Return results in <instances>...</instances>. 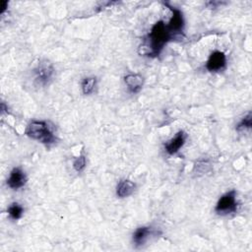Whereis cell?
<instances>
[{"mask_svg":"<svg viewBox=\"0 0 252 252\" xmlns=\"http://www.w3.org/2000/svg\"><path fill=\"white\" fill-rule=\"evenodd\" d=\"M174 35L167 29V26L162 21L157 22L151 29L150 34L140 46V54L151 57L159 56L163 46L173 39Z\"/></svg>","mask_w":252,"mask_h":252,"instance_id":"6da1fadb","label":"cell"},{"mask_svg":"<svg viewBox=\"0 0 252 252\" xmlns=\"http://www.w3.org/2000/svg\"><path fill=\"white\" fill-rule=\"evenodd\" d=\"M227 65L226 54L222 51H214L206 63V68L210 72H218L223 70Z\"/></svg>","mask_w":252,"mask_h":252,"instance_id":"8992f818","label":"cell"},{"mask_svg":"<svg viewBox=\"0 0 252 252\" xmlns=\"http://www.w3.org/2000/svg\"><path fill=\"white\" fill-rule=\"evenodd\" d=\"M0 5H1V8H2V13L6 10V8H8V2L7 1H1V2H0Z\"/></svg>","mask_w":252,"mask_h":252,"instance_id":"2e32d148","label":"cell"},{"mask_svg":"<svg viewBox=\"0 0 252 252\" xmlns=\"http://www.w3.org/2000/svg\"><path fill=\"white\" fill-rule=\"evenodd\" d=\"M86 162H87V160H86L85 156L82 155V156L77 157V158L74 160V161H73V167H74V170H75L77 173L82 172L84 169H85Z\"/></svg>","mask_w":252,"mask_h":252,"instance_id":"5bb4252c","label":"cell"},{"mask_svg":"<svg viewBox=\"0 0 252 252\" xmlns=\"http://www.w3.org/2000/svg\"><path fill=\"white\" fill-rule=\"evenodd\" d=\"M165 6H167L170 8V10L173 12L172 18L167 24V29L170 30V32L176 36L179 34H182L184 28V19H183V12L179 9H177L176 7H173L172 5H170L169 3H164Z\"/></svg>","mask_w":252,"mask_h":252,"instance_id":"5b68a950","label":"cell"},{"mask_svg":"<svg viewBox=\"0 0 252 252\" xmlns=\"http://www.w3.org/2000/svg\"><path fill=\"white\" fill-rule=\"evenodd\" d=\"M34 73L36 83L41 86H46L54 74V68L51 63L44 60L38 64L37 68L34 70Z\"/></svg>","mask_w":252,"mask_h":252,"instance_id":"277c9868","label":"cell"},{"mask_svg":"<svg viewBox=\"0 0 252 252\" xmlns=\"http://www.w3.org/2000/svg\"><path fill=\"white\" fill-rule=\"evenodd\" d=\"M27 183V177L25 173L19 169V167H15L12 170L9 179L7 180V185L12 189H20L22 188Z\"/></svg>","mask_w":252,"mask_h":252,"instance_id":"52a82bcc","label":"cell"},{"mask_svg":"<svg viewBox=\"0 0 252 252\" xmlns=\"http://www.w3.org/2000/svg\"><path fill=\"white\" fill-rule=\"evenodd\" d=\"M186 140V134L184 131H179L175 138L170 140L164 145L165 151L169 155H175L177 154L181 148L184 145Z\"/></svg>","mask_w":252,"mask_h":252,"instance_id":"ba28073f","label":"cell"},{"mask_svg":"<svg viewBox=\"0 0 252 252\" xmlns=\"http://www.w3.org/2000/svg\"><path fill=\"white\" fill-rule=\"evenodd\" d=\"M97 85V79L95 77H88L82 82V91L84 95H90L94 92Z\"/></svg>","mask_w":252,"mask_h":252,"instance_id":"7c38bea8","label":"cell"},{"mask_svg":"<svg viewBox=\"0 0 252 252\" xmlns=\"http://www.w3.org/2000/svg\"><path fill=\"white\" fill-rule=\"evenodd\" d=\"M135 187L136 185L134 183L128 180H123L119 182V183L116 186V195L119 198H126L132 195V193L135 190Z\"/></svg>","mask_w":252,"mask_h":252,"instance_id":"30bf717a","label":"cell"},{"mask_svg":"<svg viewBox=\"0 0 252 252\" xmlns=\"http://www.w3.org/2000/svg\"><path fill=\"white\" fill-rule=\"evenodd\" d=\"M26 135L34 140H38L45 145H51L55 143V136L48 127V124L46 121L34 120L32 121L27 129Z\"/></svg>","mask_w":252,"mask_h":252,"instance_id":"7a4b0ae2","label":"cell"},{"mask_svg":"<svg viewBox=\"0 0 252 252\" xmlns=\"http://www.w3.org/2000/svg\"><path fill=\"white\" fill-rule=\"evenodd\" d=\"M151 231L152 229L149 227L138 228L133 234V242L135 243V245L136 246L143 245L146 242L148 236L151 234Z\"/></svg>","mask_w":252,"mask_h":252,"instance_id":"8fae6325","label":"cell"},{"mask_svg":"<svg viewBox=\"0 0 252 252\" xmlns=\"http://www.w3.org/2000/svg\"><path fill=\"white\" fill-rule=\"evenodd\" d=\"M237 210L236 191L230 190L224 194L218 201L215 211L218 215L225 216L231 213H235Z\"/></svg>","mask_w":252,"mask_h":252,"instance_id":"3957f363","label":"cell"},{"mask_svg":"<svg viewBox=\"0 0 252 252\" xmlns=\"http://www.w3.org/2000/svg\"><path fill=\"white\" fill-rule=\"evenodd\" d=\"M124 82L131 93H138L144 84V78L140 74H128L124 77Z\"/></svg>","mask_w":252,"mask_h":252,"instance_id":"9c48e42d","label":"cell"},{"mask_svg":"<svg viewBox=\"0 0 252 252\" xmlns=\"http://www.w3.org/2000/svg\"><path fill=\"white\" fill-rule=\"evenodd\" d=\"M23 213H24V208L18 203H13L8 208V214L10 218L13 220L21 219L23 216Z\"/></svg>","mask_w":252,"mask_h":252,"instance_id":"4fadbf2b","label":"cell"},{"mask_svg":"<svg viewBox=\"0 0 252 252\" xmlns=\"http://www.w3.org/2000/svg\"><path fill=\"white\" fill-rule=\"evenodd\" d=\"M251 121H252V115H251V113H248V115H245L241 119V121L236 125V130L241 131V130H245V129H250Z\"/></svg>","mask_w":252,"mask_h":252,"instance_id":"9a60e30c","label":"cell"}]
</instances>
